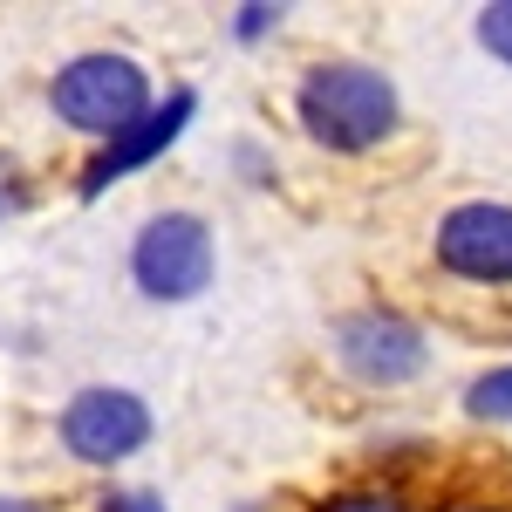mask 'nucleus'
<instances>
[{
	"label": "nucleus",
	"mask_w": 512,
	"mask_h": 512,
	"mask_svg": "<svg viewBox=\"0 0 512 512\" xmlns=\"http://www.w3.org/2000/svg\"><path fill=\"white\" fill-rule=\"evenodd\" d=\"M294 123L328 158H369L376 144L396 137L403 96H396V82L376 62L335 55V62H308L301 69V82H294Z\"/></svg>",
	"instance_id": "obj_1"
},
{
	"label": "nucleus",
	"mask_w": 512,
	"mask_h": 512,
	"mask_svg": "<svg viewBox=\"0 0 512 512\" xmlns=\"http://www.w3.org/2000/svg\"><path fill=\"white\" fill-rule=\"evenodd\" d=\"M158 103V82L130 48H82L48 76V117L89 144H110Z\"/></svg>",
	"instance_id": "obj_2"
},
{
	"label": "nucleus",
	"mask_w": 512,
	"mask_h": 512,
	"mask_svg": "<svg viewBox=\"0 0 512 512\" xmlns=\"http://www.w3.org/2000/svg\"><path fill=\"white\" fill-rule=\"evenodd\" d=\"M219 280V233L192 205H164L130 233V287L151 308H185Z\"/></svg>",
	"instance_id": "obj_3"
},
{
	"label": "nucleus",
	"mask_w": 512,
	"mask_h": 512,
	"mask_svg": "<svg viewBox=\"0 0 512 512\" xmlns=\"http://www.w3.org/2000/svg\"><path fill=\"white\" fill-rule=\"evenodd\" d=\"M151 437H158V410L130 383H82L55 410V444L82 472H117L137 451H151Z\"/></svg>",
	"instance_id": "obj_4"
},
{
	"label": "nucleus",
	"mask_w": 512,
	"mask_h": 512,
	"mask_svg": "<svg viewBox=\"0 0 512 512\" xmlns=\"http://www.w3.org/2000/svg\"><path fill=\"white\" fill-rule=\"evenodd\" d=\"M328 349H335V362L349 369L362 390H403V383H417L431 369V335L403 308H383V301L335 315Z\"/></svg>",
	"instance_id": "obj_5"
},
{
	"label": "nucleus",
	"mask_w": 512,
	"mask_h": 512,
	"mask_svg": "<svg viewBox=\"0 0 512 512\" xmlns=\"http://www.w3.org/2000/svg\"><path fill=\"white\" fill-rule=\"evenodd\" d=\"M192 123H198V89H192V82H171L158 103L123 130V137H110V144L89 151V164H82V178H76V198H103L110 185L137 178V171H151V164H158Z\"/></svg>",
	"instance_id": "obj_6"
},
{
	"label": "nucleus",
	"mask_w": 512,
	"mask_h": 512,
	"mask_svg": "<svg viewBox=\"0 0 512 512\" xmlns=\"http://www.w3.org/2000/svg\"><path fill=\"white\" fill-rule=\"evenodd\" d=\"M431 253L451 280L472 287H512V205L506 198H465L437 219Z\"/></svg>",
	"instance_id": "obj_7"
},
{
	"label": "nucleus",
	"mask_w": 512,
	"mask_h": 512,
	"mask_svg": "<svg viewBox=\"0 0 512 512\" xmlns=\"http://www.w3.org/2000/svg\"><path fill=\"white\" fill-rule=\"evenodd\" d=\"M465 417L472 424H512V362H492L485 376H472L465 383Z\"/></svg>",
	"instance_id": "obj_8"
},
{
	"label": "nucleus",
	"mask_w": 512,
	"mask_h": 512,
	"mask_svg": "<svg viewBox=\"0 0 512 512\" xmlns=\"http://www.w3.org/2000/svg\"><path fill=\"white\" fill-rule=\"evenodd\" d=\"M315 512H417L403 485H383V478H362V485H335L321 492Z\"/></svg>",
	"instance_id": "obj_9"
},
{
	"label": "nucleus",
	"mask_w": 512,
	"mask_h": 512,
	"mask_svg": "<svg viewBox=\"0 0 512 512\" xmlns=\"http://www.w3.org/2000/svg\"><path fill=\"white\" fill-rule=\"evenodd\" d=\"M280 21H287V7H274V0H246V7H233V41H246V48H260V41L280 35Z\"/></svg>",
	"instance_id": "obj_10"
},
{
	"label": "nucleus",
	"mask_w": 512,
	"mask_h": 512,
	"mask_svg": "<svg viewBox=\"0 0 512 512\" xmlns=\"http://www.w3.org/2000/svg\"><path fill=\"white\" fill-rule=\"evenodd\" d=\"M472 35H478V48H485L492 62H506V69H512V0H492V7H478Z\"/></svg>",
	"instance_id": "obj_11"
},
{
	"label": "nucleus",
	"mask_w": 512,
	"mask_h": 512,
	"mask_svg": "<svg viewBox=\"0 0 512 512\" xmlns=\"http://www.w3.org/2000/svg\"><path fill=\"white\" fill-rule=\"evenodd\" d=\"M96 512H171V506H164V492H151V485H123V492H110Z\"/></svg>",
	"instance_id": "obj_12"
},
{
	"label": "nucleus",
	"mask_w": 512,
	"mask_h": 512,
	"mask_svg": "<svg viewBox=\"0 0 512 512\" xmlns=\"http://www.w3.org/2000/svg\"><path fill=\"white\" fill-rule=\"evenodd\" d=\"M0 512H48V506L28 499V492H0Z\"/></svg>",
	"instance_id": "obj_13"
},
{
	"label": "nucleus",
	"mask_w": 512,
	"mask_h": 512,
	"mask_svg": "<svg viewBox=\"0 0 512 512\" xmlns=\"http://www.w3.org/2000/svg\"><path fill=\"white\" fill-rule=\"evenodd\" d=\"M437 512H506V506H492V499H451V506H437Z\"/></svg>",
	"instance_id": "obj_14"
},
{
	"label": "nucleus",
	"mask_w": 512,
	"mask_h": 512,
	"mask_svg": "<svg viewBox=\"0 0 512 512\" xmlns=\"http://www.w3.org/2000/svg\"><path fill=\"white\" fill-rule=\"evenodd\" d=\"M239 512H274V506H260V499H246V506H239Z\"/></svg>",
	"instance_id": "obj_15"
},
{
	"label": "nucleus",
	"mask_w": 512,
	"mask_h": 512,
	"mask_svg": "<svg viewBox=\"0 0 512 512\" xmlns=\"http://www.w3.org/2000/svg\"><path fill=\"white\" fill-rule=\"evenodd\" d=\"M0 212H7V198H0Z\"/></svg>",
	"instance_id": "obj_16"
}]
</instances>
